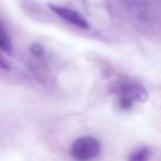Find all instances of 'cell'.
<instances>
[{
    "label": "cell",
    "instance_id": "277c9868",
    "mask_svg": "<svg viewBox=\"0 0 161 161\" xmlns=\"http://www.w3.org/2000/svg\"><path fill=\"white\" fill-rule=\"evenodd\" d=\"M150 157H151L150 148L143 146V147H140L130 152L129 157H128V161H149Z\"/></svg>",
    "mask_w": 161,
    "mask_h": 161
},
{
    "label": "cell",
    "instance_id": "3957f363",
    "mask_svg": "<svg viewBox=\"0 0 161 161\" xmlns=\"http://www.w3.org/2000/svg\"><path fill=\"white\" fill-rule=\"evenodd\" d=\"M49 8L54 14H58L60 18L67 21V22L71 23L72 25H75V27L80 28V29H87V28L90 27V25H88V22L86 21V19L80 14H78L77 11H75V10L69 9V8H67V7H61V6L51 5V3H49Z\"/></svg>",
    "mask_w": 161,
    "mask_h": 161
},
{
    "label": "cell",
    "instance_id": "7a4b0ae2",
    "mask_svg": "<svg viewBox=\"0 0 161 161\" xmlns=\"http://www.w3.org/2000/svg\"><path fill=\"white\" fill-rule=\"evenodd\" d=\"M148 99V93L142 86L130 84L126 85L121 91L120 107L123 109H129L134 103H143Z\"/></svg>",
    "mask_w": 161,
    "mask_h": 161
},
{
    "label": "cell",
    "instance_id": "6da1fadb",
    "mask_svg": "<svg viewBox=\"0 0 161 161\" xmlns=\"http://www.w3.org/2000/svg\"><path fill=\"white\" fill-rule=\"evenodd\" d=\"M102 146L98 139L92 136L77 138L69 147V156L76 161H91L99 156Z\"/></svg>",
    "mask_w": 161,
    "mask_h": 161
},
{
    "label": "cell",
    "instance_id": "5b68a950",
    "mask_svg": "<svg viewBox=\"0 0 161 161\" xmlns=\"http://www.w3.org/2000/svg\"><path fill=\"white\" fill-rule=\"evenodd\" d=\"M0 50L6 53L12 52V43L3 25L0 23Z\"/></svg>",
    "mask_w": 161,
    "mask_h": 161
},
{
    "label": "cell",
    "instance_id": "8992f818",
    "mask_svg": "<svg viewBox=\"0 0 161 161\" xmlns=\"http://www.w3.org/2000/svg\"><path fill=\"white\" fill-rule=\"evenodd\" d=\"M0 67H1V69H9V64H8L7 61H6L3 56H0Z\"/></svg>",
    "mask_w": 161,
    "mask_h": 161
}]
</instances>
